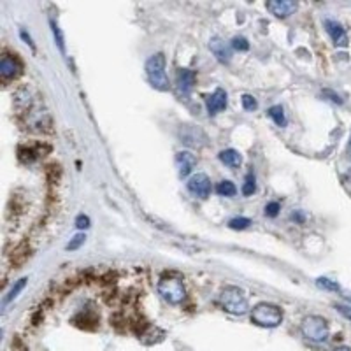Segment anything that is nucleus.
<instances>
[{
	"label": "nucleus",
	"instance_id": "obj_1",
	"mask_svg": "<svg viewBox=\"0 0 351 351\" xmlns=\"http://www.w3.org/2000/svg\"><path fill=\"white\" fill-rule=\"evenodd\" d=\"M251 321L258 327H263V329H274V327L281 325L283 311L281 307L269 302L256 304L253 311H251Z\"/></svg>",
	"mask_w": 351,
	"mask_h": 351
},
{
	"label": "nucleus",
	"instance_id": "obj_2",
	"mask_svg": "<svg viewBox=\"0 0 351 351\" xmlns=\"http://www.w3.org/2000/svg\"><path fill=\"white\" fill-rule=\"evenodd\" d=\"M220 304L227 313L230 314H244L250 309V302L244 291L237 286H225L220 293Z\"/></svg>",
	"mask_w": 351,
	"mask_h": 351
},
{
	"label": "nucleus",
	"instance_id": "obj_3",
	"mask_svg": "<svg viewBox=\"0 0 351 351\" xmlns=\"http://www.w3.org/2000/svg\"><path fill=\"white\" fill-rule=\"evenodd\" d=\"M146 74L151 83L153 88L160 90V92H167L171 90V83L165 74V57L161 53H156L148 58L146 62Z\"/></svg>",
	"mask_w": 351,
	"mask_h": 351
},
{
	"label": "nucleus",
	"instance_id": "obj_4",
	"mask_svg": "<svg viewBox=\"0 0 351 351\" xmlns=\"http://www.w3.org/2000/svg\"><path fill=\"white\" fill-rule=\"evenodd\" d=\"M158 293L165 302L172 304V306H179L186 299V288L179 278L164 276L158 281Z\"/></svg>",
	"mask_w": 351,
	"mask_h": 351
},
{
	"label": "nucleus",
	"instance_id": "obj_5",
	"mask_svg": "<svg viewBox=\"0 0 351 351\" xmlns=\"http://www.w3.org/2000/svg\"><path fill=\"white\" fill-rule=\"evenodd\" d=\"M301 330L304 337L313 342H325L329 339V323L321 316H306L302 319Z\"/></svg>",
	"mask_w": 351,
	"mask_h": 351
},
{
	"label": "nucleus",
	"instance_id": "obj_6",
	"mask_svg": "<svg viewBox=\"0 0 351 351\" xmlns=\"http://www.w3.org/2000/svg\"><path fill=\"white\" fill-rule=\"evenodd\" d=\"M188 186V192L192 193V195L199 197V199H207L209 195H211V179L202 174V172H199V174H193L190 179H188L186 183Z\"/></svg>",
	"mask_w": 351,
	"mask_h": 351
},
{
	"label": "nucleus",
	"instance_id": "obj_7",
	"mask_svg": "<svg viewBox=\"0 0 351 351\" xmlns=\"http://www.w3.org/2000/svg\"><path fill=\"white\" fill-rule=\"evenodd\" d=\"M21 70L23 67L18 58L11 57V55H4L2 60H0V76L4 79H14V77H18L21 74Z\"/></svg>",
	"mask_w": 351,
	"mask_h": 351
},
{
	"label": "nucleus",
	"instance_id": "obj_8",
	"mask_svg": "<svg viewBox=\"0 0 351 351\" xmlns=\"http://www.w3.org/2000/svg\"><path fill=\"white\" fill-rule=\"evenodd\" d=\"M325 29L337 48H346L348 46V34L342 29L341 23H337L335 19H325Z\"/></svg>",
	"mask_w": 351,
	"mask_h": 351
},
{
	"label": "nucleus",
	"instance_id": "obj_9",
	"mask_svg": "<svg viewBox=\"0 0 351 351\" xmlns=\"http://www.w3.org/2000/svg\"><path fill=\"white\" fill-rule=\"evenodd\" d=\"M265 7L276 18H288L297 11V4L291 0H271L265 4Z\"/></svg>",
	"mask_w": 351,
	"mask_h": 351
},
{
	"label": "nucleus",
	"instance_id": "obj_10",
	"mask_svg": "<svg viewBox=\"0 0 351 351\" xmlns=\"http://www.w3.org/2000/svg\"><path fill=\"white\" fill-rule=\"evenodd\" d=\"M227 104H228L227 93H225L222 88L214 90L211 95L206 97V107H207V113L211 114V116H214V114L222 113L223 109L227 107Z\"/></svg>",
	"mask_w": 351,
	"mask_h": 351
},
{
	"label": "nucleus",
	"instance_id": "obj_11",
	"mask_svg": "<svg viewBox=\"0 0 351 351\" xmlns=\"http://www.w3.org/2000/svg\"><path fill=\"white\" fill-rule=\"evenodd\" d=\"M176 165H177V172L181 177H186L192 174V171L197 165V156L190 151H179L176 155Z\"/></svg>",
	"mask_w": 351,
	"mask_h": 351
},
{
	"label": "nucleus",
	"instance_id": "obj_12",
	"mask_svg": "<svg viewBox=\"0 0 351 351\" xmlns=\"http://www.w3.org/2000/svg\"><path fill=\"white\" fill-rule=\"evenodd\" d=\"M197 83V76L195 72L190 69H181L179 72H177V77H176V85H177V90H179L183 95H188V93H192L193 86H195Z\"/></svg>",
	"mask_w": 351,
	"mask_h": 351
},
{
	"label": "nucleus",
	"instance_id": "obj_13",
	"mask_svg": "<svg viewBox=\"0 0 351 351\" xmlns=\"http://www.w3.org/2000/svg\"><path fill=\"white\" fill-rule=\"evenodd\" d=\"M209 49H211V53L214 55L218 62H222V64H228V62H230L232 51L222 39H218V37L211 39V41H209Z\"/></svg>",
	"mask_w": 351,
	"mask_h": 351
},
{
	"label": "nucleus",
	"instance_id": "obj_14",
	"mask_svg": "<svg viewBox=\"0 0 351 351\" xmlns=\"http://www.w3.org/2000/svg\"><path fill=\"white\" fill-rule=\"evenodd\" d=\"M197 136H204V132H202V130H199V128H195V127H192V125H184L183 130H181V139H183L184 144L197 146V148H200V146H204V144L199 143Z\"/></svg>",
	"mask_w": 351,
	"mask_h": 351
},
{
	"label": "nucleus",
	"instance_id": "obj_15",
	"mask_svg": "<svg viewBox=\"0 0 351 351\" xmlns=\"http://www.w3.org/2000/svg\"><path fill=\"white\" fill-rule=\"evenodd\" d=\"M218 158L222 160V164H225L230 169H237L239 165L242 164V156H240V153L235 151V149H223L218 155Z\"/></svg>",
	"mask_w": 351,
	"mask_h": 351
},
{
	"label": "nucleus",
	"instance_id": "obj_16",
	"mask_svg": "<svg viewBox=\"0 0 351 351\" xmlns=\"http://www.w3.org/2000/svg\"><path fill=\"white\" fill-rule=\"evenodd\" d=\"M26 281H29V279H26V278H21V279H18V281L14 283V285H13V288H11V290L7 291V295H6V297H4V302H2V306H4V307H6V306H9V304L13 302L14 299L18 297V295H19V291H21L23 288H25Z\"/></svg>",
	"mask_w": 351,
	"mask_h": 351
},
{
	"label": "nucleus",
	"instance_id": "obj_17",
	"mask_svg": "<svg viewBox=\"0 0 351 351\" xmlns=\"http://www.w3.org/2000/svg\"><path fill=\"white\" fill-rule=\"evenodd\" d=\"M267 114H269V118L278 125V127H285L286 125V116H285V111H283L281 105H272L269 111H267Z\"/></svg>",
	"mask_w": 351,
	"mask_h": 351
},
{
	"label": "nucleus",
	"instance_id": "obj_18",
	"mask_svg": "<svg viewBox=\"0 0 351 351\" xmlns=\"http://www.w3.org/2000/svg\"><path fill=\"white\" fill-rule=\"evenodd\" d=\"M216 193L222 197H234L237 193V188L232 181H222V183L216 184Z\"/></svg>",
	"mask_w": 351,
	"mask_h": 351
},
{
	"label": "nucleus",
	"instance_id": "obj_19",
	"mask_svg": "<svg viewBox=\"0 0 351 351\" xmlns=\"http://www.w3.org/2000/svg\"><path fill=\"white\" fill-rule=\"evenodd\" d=\"M242 195L250 197L253 195V193L256 192V179H255V174L253 172H250V174L246 176V179H244V184H242Z\"/></svg>",
	"mask_w": 351,
	"mask_h": 351
},
{
	"label": "nucleus",
	"instance_id": "obj_20",
	"mask_svg": "<svg viewBox=\"0 0 351 351\" xmlns=\"http://www.w3.org/2000/svg\"><path fill=\"white\" fill-rule=\"evenodd\" d=\"M250 225H251V220L242 218V216H239V218H232L230 222H228V227H230L232 230H244V228H248Z\"/></svg>",
	"mask_w": 351,
	"mask_h": 351
},
{
	"label": "nucleus",
	"instance_id": "obj_21",
	"mask_svg": "<svg viewBox=\"0 0 351 351\" xmlns=\"http://www.w3.org/2000/svg\"><path fill=\"white\" fill-rule=\"evenodd\" d=\"M51 29H53V35H55V41H57L58 48H60L62 53H65V39H64V34H62L60 26L55 21H51Z\"/></svg>",
	"mask_w": 351,
	"mask_h": 351
},
{
	"label": "nucleus",
	"instance_id": "obj_22",
	"mask_svg": "<svg viewBox=\"0 0 351 351\" xmlns=\"http://www.w3.org/2000/svg\"><path fill=\"white\" fill-rule=\"evenodd\" d=\"M316 285L319 288H323V290H330V291H341V286L337 285L335 281H330V279L327 278H319L316 279Z\"/></svg>",
	"mask_w": 351,
	"mask_h": 351
},
{
	"label": "nucleus",
	"instance_id": "obj_23",
	"mask_svg": "<svg viewBox=\"0 0 351 351\" xmlns=\"http://www.w3.org/2000/svg\"><path fill=\"white\" fill-rule=\"evenodd\" d=\"M240 102H242V107L246 109V111H255V109L258 107L256 98L253 95H248V93H244L242 98H240Z\"/></svg>",
	"mask_w": 351,
	"mask_h": 351
},
{
	"label": "nucleus",
	"instance_id": "obj_24",
	"mask_svg": "<svg viewBox=\"0 0 351 351\" xmlns=\"http://www.w3.org/2000/svg\"><path fill=\"white\" fill-rule=\"evenodd\" d=\"M232 48L235 51H248L250 49V42L244 37H234L232 39Z\"/></svg>",
	"mask_w": 351,
	"mask_h": 351
},
{
	"label": "nucleus",
	"instance_id": "obj_25",
	"mask_svg": "<svg viewBox=\"0 0 351 351\" xmlns=\"http://www.w3.org/2000/svg\"><path fill=\"white\" fill-rule=\"evenodd\" d=\"M85 240H86V235H85V234H77V235H74L72 240H70V242L67 244V250H70V251L77 250V248H81L83 244H85Z\"/></svg>",
	"mask_w": 351,
	"mask_h": 351
},
{
	"label": "nucleus",
	"instance_id": "obj_26",
	"mask_svg": "<svg viewBox=\"0 0 351 351\" xmlns=\"http://www.w3.org/2000/svg\"><path fill=\"white\" fill-rule=\"evenodd\" d=\"M279 211H281V206H279V202H269L263 209V212H265V216H269V218H276V216L279 214Z\"/></svg>",
	"mask_w": 351,
	"mask_h": 351
},
{
	"label": "nucleus",
	"instance_id": "obj_27",
	"mask_svg": "<svg viewBox=\"0 0 351 351\" xmlns=\"http://www.w3.org/2000/svg\"><path fill=\"white\" fill-rule=\"evenodd\" d=\"M76 227L79 228V230H86V228L90 227V218L86 214H79L76 218Z\"/></svg>",
	"mask_w": 351,
	"mask_h": 351
},
{
	"label": "nucleus",
	"instance_id": "obj_28",
	"mask_svg": "<svg viewBox=\"0 0 351 351\" xmlns=\"http://www.w3.org/2000/svg\"><path fill=\"white\" fill-rule=\"evenodd\" d=\"M335 309H337L339 313H341L344 318L351 319V306H344V304H337V306H335Z\"/></svg>",
	"mask_w": 351,
	"mask_h": 351
},
{
	"label": "nucleus",
	"instance_id": "obj_29",
	"mask_svg": "<svg viewBox=\"0 0 351 351\" xmlns=\"http://www.w3.org/2000/svg\"><path fill=\"white\" fill-rule=\"evenodd\" d=\"M323 97H330V100L335 102V104H342V102H344L339 95H335L332 90H325V92H323Z\"/></svg>",
	"mask_w": 351,
	"mask_h": 351
},
{
	"label": "nucleus",
	"instance_id": "obj_30",
	"mask_svg": "<svg viewBox=\"0 0 351 351\" xmlns=\"http://www.w3.org/2000/svg\"><path fill=\"white\" fill-rule=\"evenodd\" d=\"M291 220H295V222H297V223H301V225H302L304 222H306V216H304L301 211H295L293 214H291Z\"/></svg>",
	"mask_w": 351,
	"mask_h": 351
},
{
	"label": "nucleus",
	"instance_id": "obj_31",
	"mask_svg": "<svg viewBox=\"0 0 351 351\" xmlns=\"http://www.w3.org/2000/svg\"><path fill=\"white\" fill-rule=\"evenodd\" d=\"M21 37H23V39H25V41H26V44L34 46V44H32V39H30V35H26V32H25V30H21Z\"/></svg>",
	"mask_w": 351,
	"mask_h": 351
},
{
	"label": "nucleus",
	"instance_id": "obj_32",
	"mask_svg": "<svg viewBox=\"0 0 351 351\" xmlns=\"http://www.w3.org/2000/svg\"><path fill=\"white\" fill-rule=\"evenodd\" d=\"M334 351H351V348H348V346H341V348H335Z\"/></svg>",
	"mask_w": 351,
	"mask_h": 351
},
{
	"label": "nucleus",
	"instance_id": "obj_33",
	"mask_svg": "<svg viewBox=\"0 0 351 351\" xmlns=\"http://www.w3.org/2000/svg\"><path fill=\"white\" fill-rule=\"evenodd\" d=\"M348 156L351 158V136H349V141H348Z\"/></svg>",
	"mask_w": 351,
	"mask_h": 351
}]
</instances>
